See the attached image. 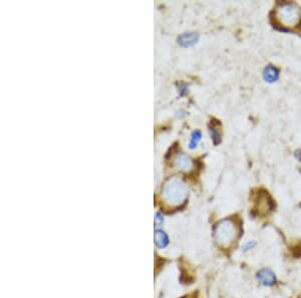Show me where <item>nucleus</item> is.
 Masks as SVG:
<instances>
[{
  "mask_svg": "<svg viewBox=\"0 0 301 298\" xmlns=\"http://www.w3.org/2000/svg\"><path fill=\"white\" fill-rule=\"evenodd\" d=\"M155 242L159 248L166 247L169 242L167 234L162 230H157L155 233Z\"/></svg>",
  "mask_w": 301,
  "mask_h": 298,
  "instance_id": "6e6552de",
  "label": "nucleus"
},
{
  "mask_svg": "<svg viewBox=\"0 0 301 298\" xmlns=\"http://www.w3.org/2000/svg\"><path fill=\"white\" fill-rule=\"evenodd\" d=\"M263 76H264V79L266 81H268V82H274L279 77V72L273 66H268V67L265 68V70L263 72Z\"/></svg>",
  "mask_w": 301,
  "mask_h": 298,
  "instance_id": "0eeeda50",
  "label": "nucleus"
},
{
  "mask_svg": "<svg viewBox=\"0 0 301 298\" xmlns=\"http://www.w3.org/2000/svg\"><path fill=\"white\" fill-rule=\"evenodd\" d=\"M256 246V242L255 241H248V242H246L244 245H243V247H242V249H243V251H249V250H251V249H253V248Z\"/></svg>",
  "mask_w": 301,
  "mask_h": 298,
  "instance_id": "9b49d317",
  "label": "nucleus"
},
{
  "mask_svg": "<svg viewBox=\"0 0 301 298\" xmlns=\"http://www.w3.org/2000/svg\"><path fill=\"white\" fill-rule=\"evenodd\" d=\"M277 21L284 27H293L300 20V10L293 3H282L275 13Z\"/></svg>",
  "mask_w": 301,
  "mask_h": 298,
  "instance_id": "7ed1b4c3",
  "label": "nucleus"
},
{
  "mask_svg": "<svg viewBox=\"0 0 301 298\" xmlns=\"http://www.w3.org/2000/svg\"><path fill=\"white\" fill-rule=\"evenodd\" d=\"M238 236V227L231 219H224L220 221L214 230V237L216 242L221 246H229Z\"/></svg>",
  "mask_w": 301,
  "mask_h": 298,
  "instance_id": "f03ea898",
  "label": "nucleus"
},
{
  "mask_svg": "<svg viewBox=\"0 0 301 298\" xmlns=\"http://www.w3.org/2000/svg\"><path fill=\"white\" fill-rule=\"evenodd\" d=\"M198 40H199V35L198 33L195 32H185L178 37V42L183 47H190L195 43H197Z\"/></svg>",
  "mask_w": 301,
  "mask_h": 298,
  "instance_id": "423d86ee",
  "label": "nucleus"
},
{
  "mask_svg": "<svg viewBox=\"0 0 301 298\" xmlns=\"http://www.w3.org/2000/svg\"><path fill=\"white\" fill-rule=\"evenodd\" d=\"M163 224H164V218H163V216L160 213L156 214V217H155V227L156 228H160L161 226H163Z\"/></svg>",
  "mask_w": 301,
  "mask_h": 298,
  "instance_id": "f8f14e48",
  "label": "nucleus"
},
{
  "mask_svg": "<svg viewBox=\"0 0 301 298\" xmlns=\"http://www.w3.org/2000/svg\"><path fill=\"white\" fill-rule=\"evenodd\" d=\"M201 139H202V133H201L200 131H195L192 133L191 141H190V145H189V148L191 149V150H193V149H195L197 147V145L201 141Z\"/></svg>",
  "mask_w": 301,
  "mask_h": 298,
  "instance_id": "9d476101",
  "label": "nucleus"
},
{
  "mask_svg": "<svg viewBox=\"0 0 301 298\" xmlns=\"http://www.w3.org/2000/svg\"><path fill=\"white\" fill-rule=\"evenodd\" d=\"M188 187L179 177L173 176L168 178L161 191L162 201L171 208H177L183 205L188 198Z\"/></svg>",
  "mask_w": 301,
  "mask_h": 298,
  "instance_id": "f257e3e1",
  "label": "nucleus"
},
{
  "mask_svg": "<svg viewBox=\"0 0 301 298\" xmlns=\"http://www.w3.org/2000/svg\"><path fill=\"white\" fill-rule=\"evenodd\" d=\"M257 279L264 286H272L276 282V276L274 272L268 268L261 269L257 273Z\"/></svg>",
  "mask_w": 301,
  "mask_h": 298,
  "instance_id": "39448f33",
  "label": "nucleus"
},
{
  "mask_svg": "<svg viewBox=\"0 0 301 298\" xmlns=\"http://www.w3.org/2000/svg\"><path fill=\"white\" fill-rule=\"evenodd\" d=\"M209 132L211 135V138L214 142L215 145L219 144L221 141V132L219 129V124L218 123H211L210 127H209Z\"/></svg>",
  "mask_w": 301,
  "mask_h": 298,
  "instance_id": "1a4fd4ad",
  "label": "nucleus"
},
{
  "mask_svg": "<svg viewBox=\"0 0 301 298\" xmlns=\"http://www.w3.org/2000/svg\"><path fill=\"white\" fill-rule=\"evenodd\" d=\"M174 166L182 172H189L194 167L193 160L184 153H178L173 160Z\"/></svg>",
  "mask_w": 301,
  "mask_h": 298,
  "instance_id": "20e7f679",
  "label": "nucleus"
}]
</instances>
